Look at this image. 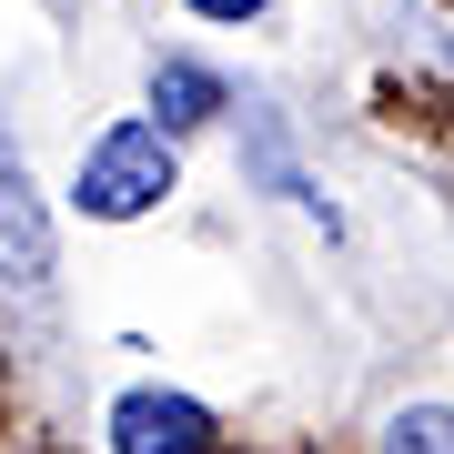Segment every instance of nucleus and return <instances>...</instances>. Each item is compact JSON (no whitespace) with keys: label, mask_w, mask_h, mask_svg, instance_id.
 <instances>
[{"label":"nucleus","mask_w":454,"mask_h":454,"mask_svg":"<svg viewBox=\"0 0 454 454\" xmlns=\"http://www.w3.org/2000/svg\"><path fill=\"white\" fill-rule=\"evenodd\" d=\"M182 11H202V20H253V11H273V0H182Z\"/></svg>","instance_id":"obj_6"},{"label":"nucleus","mask_w":454,"mask_h":454,"mask_svg":"<svg viewBox=\"0 0 454 454\" xmlns=\"http://www.w3.org/2000/svg\"><path fill=\"white\" fill-rule=\"evenodd\" d=\"M202 444H212V414L192 404V394L142 384V394L112 404V454H202Z\"/></svg>","instance_id":"obj_3"},{"label":"nucleus","mask_w":454,"mask_h":454,"mask_svg":"<svg viewBox=\"0 0 454 454\" xmlns=\"http://www.w3.org/2000/svg\"><path fill=\"white\" fill-rule=\"evenodd\" d=\"M182 182L172 162V131H152V121H112L91 142V162H82V212L91 223H131V212H152Z\"/></svg>","instance_id":"obj_1"},{"label":"nucleus","mask_w":454,"mask_h":454,"mask_svg":"<svg viewBox=\"0 0 454 454\" xmlns=\"http://www.w3.org/2000/svg\"><path fill=\"white\" fill-rule=\"evenodd\" d=\"M152 112H162L152 131H182V121H212V112H223V82H212L202 61H162V71H152Z\"/></svg>","instance_id":"obj_4"},{"label":"nucleus","mask_w":454,"mask_h":454,"mask_svg":"<svg viewBox=\"0 0 454 454\" xmlns=\"http://www.w3.org/2000/svg\"><path fill=\"white\" fill-rule=\"evenodd\" d=\"M0 283H20V293L51 283V212L31 192V162H20L11 131H0Z\"/></svg>","instance_id":"obj_2"},{"label":"nucleus","mask_w":454,"mask_h":454,"mask_svg":"<svg viewBox=\"0 0 454 454\" xmlns=\"http://www.w3.org/2000/svg\"><path fill=\"white\" fill-rule=\"evenodd\" d=\"M384 454H454V404H404Z\"/></svg>","instance_id":"obj_5"}]
</instances>
